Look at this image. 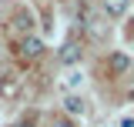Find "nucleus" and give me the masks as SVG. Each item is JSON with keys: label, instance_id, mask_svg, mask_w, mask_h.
Masks as SVG:
<instances>
[{"label": "nucleus", "instance_id": "1", "mask_svg": "<svg viewBox=\"0 0 134 127\" xmlns=\"http://www.w3.org/2000/svg\"><path fill=\"white\" fill-rule=\"evenodd\" d=\"M17 50H20L27 60H34V57H40V54H44V40H40V37H24Z\"/></svg>", "mask_w": 134, "mask_h": 127}, {"label": "nucleus", "instance_id": "2", "mask_svg": "<svg viewBox=\"0 0 134 127\" xmlns=\"http://www.w3.org/2000/svg\"><path fill=\"white\" fill-rule=\"evenodd\" d=\"M57 57H60V63H77V60H81V44L67 40L64 47H60V54H57Z\"/></svg>", "mask_w": 134, "mask_h": 127}, {"label": "nucleus", "instance_id": "3", "mask_svg": "<svg viewBox=\"0 0 134 127\" xmlns=\"http://www.w3.org/2000/svg\"><path fill=\"white\" fill-rule=\"evenodd\" d=\"M127 7H131V0H104L107 17H124V14H127Z\"/></svg>", "mask_w": 134, "mask_h": 127}, {"label": "nucleus", "instance_id": "4", "mask_svg": "<svg viewBox=\"0 0 134 127\" xmlns=\"http://www.w3.org/2000/svg\"><path fill=\"white\" fill-rule=\"evenodd\" d=\"M64 111L74 114V117H81V114H84V100H81V97H74V94L64 97Z\"/></svg>", "mask_w": 134, "mask_h": 127}, {"label": "nucleus", "instance_id": "5", "mask_svg": "<svg viewBox=\"0 0 134 127\" xmlns=\"http://www.w3.org/2000/svg\"><path fill=\"white\" fill-rule=\"evenodd\" d=\"M127 67H131V57H127V54H114V57H111V70H114V74L127 70Z\"/></svg>", "mask_w": 134, "mask_h": 127}, {"label": "nucleus", "instance_id": "6", "mask_svg": "<svg viewBox=\"0 0 134 127\" xmlns=\"http://www.w3.org/2000/svg\"><path fill=\"white\" fill-rule=\"evenodd\" d=\"M0 94H3V97H14L17 94V84L10 77H0Z\"/></svg>", "mask_w": 134, "mask_h": 127}, {"label": "nucleus", "instance_id": "7", "mask_svg": "<svg viewBox=\"0 0 134 127\" xmlns=\"http://www.w3.org/2000/svg\"><path fill=\"white\" fill-rule=\"evenodd\" d=\"M121 127H134V117H121Z\"/></svg>", "mask_w": 134, "mask_h": 127}, {"label": "nucleus", "instance_id": "8", "mask_svg": "<svg viewBox=\"0 0 134 127\" xmlns=\"http://www.w3.org/2000/svg\"><path fill=\"white\" fill-rule=\"evenodd\" d=\"M50 127H74V124H70V120H54Z\"/></svg>", "mask_w": 134, "mask_h": 127}, {"label": "nucleus", "instance_id": "9", "mask_svg": "<svg viewBox=\"0 0 134 127\" xmlns=\"http://www.w3.org/2000/svg\"><path fill=\"white\" fill-rule=\"evenodd\" d=\"M20 127H30V124H27V120H24V124H20Z\"/></svg>", "mask_w": 134, "mask_h": 127}]
</instances>
